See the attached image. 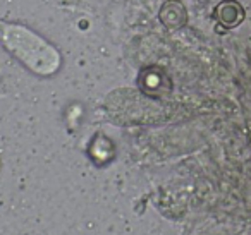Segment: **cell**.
<instances>
[{"instance_id":"obj_1","label":"cell","mask_w":251,"mask_h":235,"mask_svg":"<svg viewBox=\"0 0 251 235\" xmlns=\"http://www.w3.org/2000/svg\"><path fill=\"white\" fill-rule=\"evenodd\" d=\"M88 156L97 166H105L110 163L115 156V146L107 136L97 134L91 141L90 148H88Z\"/></svg>"},{"instance_id":"obj_2","label":"cell","mask_w":251,"mask_h":235,"mask_svg":"<svg viewBox=\"0 0 251 235\" xmlns=\"http://www.w3.org/2000/svg\"><path fill=\"white\" fill-rule=\"evenodd\" d=\"M160 19L164 21V24L167 26V28H181L186 23L184 7H182L179 2H176V0H171V2H167V4L162 7Z\"/></svg>"},{"instance_id":"obj_3","label":"cell","mask_w":251,"mask_h":235,"mask_svg":"<svg viewBox=\"0 0 251 235\" xmlns=\"http://www.w3.org/2000/svg\"><path fill=\"white\" fill-rule=\"evenodd\" d=\"M143 76H147L150 81H141L140 79V86L141 90L145 91L147 94H157V91H162V88H164V77L162 76H157V74H153L151 70H145Z\"/></svg>"}]
</instances>
